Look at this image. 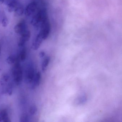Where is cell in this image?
<instances>
[{
  "mask_svg": "<svg viewBox=\"0 0 122 122\" xmlns=\"http://www.w3.org/2000/svg\"><path fill=\"white\" fill-rule=\"evenodd\" d=\"M19 40L18 46L20 47H23L25 43L30 40L31 33L29 30H26L24 33L22 34Z\"/></svg>",
  "mask_w": 122,
  "mask_h": 122,
  "instance_id": "5b68a950",
  "label": "cell"
},
{
  "mask_svg": "<svg viewBox=\"0 0 122 122\" xmlns=\"http://www.w3.org/2000/svg\"><path fill=\"white\" fill-rule=\"evenodd\" d=\"M10 75L8 74H4L1 76L0 78V84L2 86H5L10 81Z\"/></svg>",
  "mask_w": 122,
  "mask_h": 122,
  "instance_id": "8fae6325",
  "label": "cell"
},
{
  "mask_svg": "<svg viewBox=\"0 0 122 122\" xmlns=\"http://www.w3.org/2000/svg\"><path fill=\"white\" fill-rule=\"evenodd\" d=\"M48 19L47 10L46 8H43L34 15L31 20V24L33 26L40 28L42 23Z\"/></svg>",
  "mask_w": 122,
  "mask_h": 122,
  "instance_id": "7a4b0ae2",
  "label": "cell"
},
{
  "mask_svg": "<svg viewBox=\"0 0 122 122\" xmlns=\"http://www.w3.org/2000/svg\"><path fill=\"white\" fill-rule=\"evenodd\" d=\"M87 97L86 96H82V97H81L79 98V100H78V102L80 104H84L87 101Z\"/></svg>",
  "mask_w": 122,
  "mask_h": 122,
  "instance_id": "d6986e66",
  "label": "cell"
},
{
  "mask_svg": "<svg viewBox=\"0 0 122 122\" xmlns=\"http://www.w3.org/2000/svg\"><path fill=\"white\" fill-rule=\"evenodd\" d=\"M27 25L26 22L25 20H21L18 23L14 28L15 32V33L21 35L25 32L27 30Z\"/></svg>",
  "mask_w": 122,
  "mask_h": 122,
  "instance_id": "277c9868",
  "label": "cell"
},
{
  "mask_svg": "<svg viewBox=\"0 0 122 122\" xmlns=\"http://www.w3.org/2000/svg\"><path fill=\"white\" fill-rule=\"evenodd\" d=\"M20 121L21 122H26L29 121V118L27 114L26 113L23 114L20 118Z\"/></svg>",
  "mask_w": 122,
  "mask_h": 122,
  "instance_id": "ac0fdd59",
  "label": "cell"
},
{
  "mask_svg": "<svg viewBox=\"0 0 122 122\" xmlns=\"http://www.w3.org/2000/svg\"><path fill=\"white\" fill-rule=\"evenodd\" d=\"M0 121L10 122L8 113L6 110H3L0 111Z\"/></svg>",
  "mask_w": 122,
  "mask_h": 122,
  "instance_id": "30bf717a",
  "label": "cell"
},
{
  "mask_svg": "<svg viewBox=\"0 0 122 122\" xmlns=\"http://www.w3.org/2000/svg\"><path fill=\"white\" fill-rule=\"evenodd\" d=\"M37 4L36 2L30 3L26 7L25 10V15L27 16H30L34 14L37 10Z\"/></svg>",
  "mask_w": 122,
  "mask_h": 122,
  "instance_id": "8992f818",
  "label": "cell"
},
{
  "mask_svg": "<svg viewBox=\"0 0 122 122\" xmlns=\"http://www.w3.org/2000/svg\"><path fill=\"white\" fill-rule=\"evenodd\" d=\"M35 67L32 63H28L25 67L24 74L25 82L30 84L36 74Z\"/></svg>",
  "mask_w": 122,
  "mask_h": 122,
  "instance_id": "3957f363",
  "label": "cell"
},
{
  "mask_svg": "<svg viewBox=\"0 0 122 122\" xmlns=\"http://www.w3.org/2000/svg\"><path fill=\"white\" fill-rule=\"evenodd\" d=\"M50 58L49 56H47L44 58L42 64V70L43 72L45 71L47 69L50 62Z\"/></svg>",
  "mask_w": 122,
  "mask_h": 122,
  "instance_id": "9a60e30c",
  "label": "cell"
},
{
  "mask_svg": "<svg viewBox=\"0 0 122 122\" xmlns=\"http://www.w3.org/2000/svg\"><path fill=\"white\" fill-rule=\"evenodd\" d=\"M0 54H1V50L0 49Z\"/></svg>",
  "mask_w": 122,
  "mask_h": 122,
  "instance_id": "cb8c5ba5",
  "label": "cell"
},
{
  "mask_svg": "<svg viewBox=\"0 0 122 122\" xmlns=\"http://www.w3.org/2000/svg\"><path fill=\"white\" fill-rule=\"evenodd\" d=\"M1 23H2L3 27H7L8 25V23H9L8 19L5 15L3 17V19H2Z\"/></svg>",
  "mask_w": 122,
  "mask_h": 122,
  "instance_id": "e0dca14e",
  "label": "cell"
},
{
  "mask_svg": "<svg viewBox=\"0 0 122 122\" xmlns=\"http://www.w3.org/2000/svg\"><path fill=\"white\" fill-rule=\"evenodd\" d=\"M18 57L20 61L23 62L25 60L27 57V50L25 48L21 50Z\"/></svg>",
  "mask_w": 122,
  "mask_h": 122,
  "instance_id": "5bb4252c",
  "label": "cell"
},
{
  "mask_svg": "<svg viewBox=\"0 0 122 122\" xmlns=\"http://www.w3.org/2000/svg\"><path fill=\"white\" fill-rule=\"evenodd\" d=\"M25 10L23 5L20 4L16 10L14 11L15 15V17H20L23 15Z\"/></svg>",
  "mask_w": 122,
  "mask_h": 122,
  "instance_id": "4fadbf2b",
  "label": "cell"
},
{
  "mask_svg": "<svg viewBox=\"0 0 122 122\" xmlns=\"http://www.w3.org/2000/svg\"><path fill=\"white\" fill-rule=\"evenodd\" d=\"M5 0H0V5L4 3Z\"/></svg>",
  "mask_w": 122,
  "mask_h": 122,
  "instance_id": "7402d4cb",
  "label": "cell"
},
{
  "mask_svg": "<svg viewBox=\"0 0 122 122\" xmlns=\"http://www.w3.org/2000/svg\"><path fill=\"white\" fill-rule=\"evenodd\" d=\"M45 53L43 51H41L39 53V56L41 58H42L43 57H45Z\"/></svg>",
  "mask_w": 122,
  "mask_h": 122,
  "instance_id": "ffe728a7",
  "label": "cell"
},
{
  "mask_svg": "<svg viewBox=\"0 0 122 122\" xmlns=\"http://www.w3.org/2000/svg\"><path fill=\"white\" fill-rule=\"evenodd\" d=\"M20 4L17 0H11L7 4L8 12H14Z\"/></svg>",
  "mask_w": 122,
  "mask_h": 122,
  "instance_id": "9c48e42d",
  "label": "cell"
},
{
  "mask_svg": "<svg viewBox=\"0 0 122 122\" xmlns=\"http://www.w3.org/2000/svg\"><path fill=\"white\" fill-rule=\"evenodd\" d=\"M41 75L40 72H38L36 73L32 81L31 84V88L34 89L40 85L41 80Z\"/></svg>",
  "mask_w": 122,
  "mask_h": 122,
  "instance_id": "52a82bcc",
  "label": "cell"
},
{
  "mask_svg": "<svg viewBox=\"0 0 122 122\" xmlns=\"http://www.w3.org/2000/svg\"><path fill=\"white\" fill-rule=\"evenodd\" d=\"M10 0H5V3H6V4L7 5Z\"/></svg>",
  "mask_w": 122,
  "mask_h": 122,
  "instance_id": "603a6c76",
  "label": "cell"
},
{
  "mask_svg": "<svg viewBox=\"0 0 122 122\" xmlns=\"http://www.w3.org/2000/svg\"><path fill=\"white\" fill-rule=\"evenodd\" d=\"M5 16V15H4V14H3V13H1L0 12V23L1 22L2 19H3V17Z\"/></svg>",
  "mask_w": 122,
  "mask_h": 122,
  "instance_id": "44dd1931",
  "label": "cell"
},
{
  "mask_svg": "<svg viewBox=\"0 0 122 122\" xmlns=\"http://www.w3.org/2000/svg\"><path fill=\"white\" fill-rule=\"evenodd\" d=\"M18 61H20L18 56H16L14 55L10 56L6 59L7 63L10 65H14Z\"/></svg>",
  "mask_w": 122,
  "mask_h": 122,
  "instance_id": "7c38bea8",
  "label": "cell"
},
{
  "mask_svg": "<svg viewBox=\"0 0 122 122\" xmlns=\"http://www.w3.org/2000/svg\"><path fill=\"white\" fill-rule=\"evenodd\" d=\"M12 76L13 80L17 85H19L23 80V73L22 67L18 61L14 64L12 70Z\"/></svg>",
  "mask_w": 122,
  "mask_h": 122,
  "instance_id": "6da1fadb",
  "label": "cell"
},
{
  "mask_svg": "<svg viewBox=\"0 0 122 122\" xmlns=\"http://www.w3.org/2000/svg\"><path fill=\"white\" fill-rule=\"evenodd\" d=\"M43 39L40 34H38L36 38L33 41L32 45V48L34 50H37L40 47Z\"/></svg>",
  "mask_w": 122,
  "mask_h": 122,
  "instance_id": "ba28073f",
  "label": "cell"
},
{
  "mask_svg": "<svg viewBox=\"0 0 122 122\" xmlns=\"http://www.w3.org/2000/svg\"><path fill=\"white\" fill-rule=\"evenodd\" d=\"M37 111V108L36 105H32L30 108L29 112L30 115H34Z\"/></svg>",
  "mask_w": 122,
  "mask_h": 122,
  "instance_id": "2e32d148",
  "label": "cell"
}]
</instances>
